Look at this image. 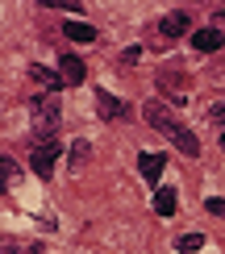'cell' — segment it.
<instances>
[{
    "label": "cell",
    "mask_w": 225,
    "mask_h": 254,
    "mask_svg": "<svg viewBox=\"0 0 225 254\" xmlns=\"http://www.w3.org/2000/svg\"><path fill=\"white\" fill-rule=\"evenodd\" d=\"M29 121H34V137L38 142H55V133H59V100L55 96L29 100Z\"/></svg>",
    "instance_id": "1"
},
{
    "label": "cell",
    "mask_w": 225,
    "mask_h": 254,
    "mask_svg": "<svg viewBox=\"0 0 225 254\" xmlns=\"http://www.w3.org/2000/svg\"><path fill=\"white\" fill-rule=\"evenodd\" d=\"M142 117H146L150 125H154V129L163 133V137H171V142H175V137L184 133V125L175 121V113H171L167 104H158V100H150V104H146V109H142Z\"/></svg>",
    "instance_id": "2"
},
{
    "label": "cell",
    "mask_w": 225,
    "mask_h": 254,
    "mask_svg": "<svg viewBox=\"0 0 225 254\" xmlns=\"http://www.w3.org/2000/svg\"><path fill=\"white\" fill-rule=\"evenodd\" d=\"M88 154H92L88 142H75V146H71V167H83V163H88Z\"/></svg>",
    "instance_id": "14"
},
{
    "label": "cell",
    "mask_w": 225,
    "mask_h": 254,
    "mask_svg": "<svg viewBox=\"0 0 225 254\" xmlns=\"http://www.w3.org/2000/svg\"><path fill=\"white\" fill-rule=\"evenodd\" d=\"M163 167H167V158H163V154H142V158H138V171H142L146 184H158Z\"/></svg>",
    "instance_id": "6"
},
{
    "label": "cell",
    "mask_w": 225,
    "mask_h": 254,
    "mask_svg": "<svg viewBox=\"0 0 225 254\" xmlns=\"http://www.w3.org/2000/svg\"><path fill=\"white\" fill-rule=\"evenodd\" d=\"M188 29H192V17L184 13V8H179V13H167L163 21H158V34L163 38H184Z\"/></svg>",
    "instance_id": "4"
},
{
    "label": "cell",
    "mask_w": 225,
    "mask_h": 254,
    "mask_svg": "<svg viewBox=\"0 0 225 254\" xmlns=\"http://www.w3.org/2000/svg\"><path fill=\"white\" fill-rule=\"evenodd\" d=\"M205 208H209L213 217H221V221H225V200H221V196H213V200H205Z\"/></svg>",
    "instance_id": "16"
},
{
    "label": "cell",
    "mask_w": 225,
    "mask_h": 254,
    "mask_svg": "<svg viewBox=\"0 0 225 254\" xmlns=\"http://www.w3.org/2000/svg\"><path fill=\"white\" fill-rule=\"evenodd\" d=\"M154 213H158V217H171V213H175V188H158V192H154Z\"/></svg>",
    "instance_id": "10"
},
{
    "label": "cell",
    "mask_w": 225,
    "mask_h": 254,
    "mask_svg": "<svg viewBox=\"0 0 225 254\" xmlns=\"http://www.w3.org/2000/svg\"><path fill=\"white\" fill-rule=\"evenodd\" d=\"M221 150H225V133H221Z\"/></svg>",
    "instance_id": "20"
},
{
    "label": "cell",
    "mask_w": 225,
    "mask_h": 254,
    "mask_svg": "<svg viewBox=\"0 0 225 254\" xmlns=\"http://www.w3.org/2000/svg\"><path fill=\"white\" fill-rule=\"evenodd\" d=\"M192 46L200 50V55H213V50H221L225 46V38H221V29H196V34H192Z\"/></svg>",
    "instance_id": "5"
},
{
    "label": "cell",
    "mask_w": 225,
    "mask_h": 254,
    "mask_svg": "<svg viewBox=\"0 0 225 254\" xmlns=\"http://www.w3.org/2000/svg\"><path fill=\"white\" fill-rule=\"evenodd\" d=\"M200 4H213V8H217V4H225V0H200Z\"/></svg>",
    "instance_id": "19"
},
{
    "label": "cell",
    "mask_w": 225,
    "mask_h": 254,
    "mask_svg": "<svg viewBox=\"0 0 225 254\" xmlns=\"http://www.w3.org/2000/svg\"><path fill=\"white\" fill-rule=\"evenodd\" d=\"M55 158H59V142H38L34 154H29V167H34V175L50 179V171H55Z\"/></svg>",
    "instance_id": "3"
},
{
    "label": "cell",
    "mask_w": 225,
    "mask_h": 254,
    "mask_svg": "<svg viewBox=\"0 0 225 254\" xmlns=\"http://www.w3.org/2000/svg\"><path fill=\"white\" fill-rule=\"evenodd\" d=\"M59 75L67 79V83H83V59H75V55H63V63H59Z\"/></svg>",
    "instance_id": "7"
},
{
    "label": "cell",
    "mask_w": 225,
    "mask_h": 254,
    "mask_svg": "<svg viewBox=\"0 0 225 254\" xmlns=\"http://www.w3.org/2000/svg\"><path fill=\"white\" fill-rule=\"evenodd\" d=\"M42 4H46V8H79L75 0H42Z\"/></svg>",
    "instance_id": "18"
},
{
    "label": "cell",
    "mask_w": 225,
    "mask_h": 254,
    "mask_svg": "<svg viewBox=\"0 0 225 254\" xmlns=\"http://www.w3.org/2000/svg\"><path fill=\"white\" fill-rule=\"evenodd\" d=\"M63 34H67L71 42H83V46H88V42H96V29L88 25V21H67V25H63Z\"/></svg>",
    "instance_id": "8"
},
{
    "label": "cell",
    "mask_w": 225,
    "mask_h": 254,
    "mask_svg": "<svg viewBox=\"0 0 225 254\" xmlns=\"http://www.w3.org/2000/svg\"><path fill=\"white\" fill-rule=\"evenodd\" d=\"M200 246H205V234H179L175 238V250L179 254H196Z\"/></svg>",
    "instance_id": "13"
},
{
    "label": "cell",
    "mask_w": 225,
    "mask_h": 254,
    "mask_svg": "<svg viewBox=\"0 0 225 254\" xmlns=\"http://www.w3.org/2000/svg\"><path fill=\"white\" fill-rule=\"evenodd\" d=\"M96 109H100V117L104 121H113V117H121V100H113V92H96Z\"/></svg>",
    "instance_id": "9"
},
{
    "label": "cell",
    "mask_w": 225,
    "mask_h": 254,
    "mask_svg": "<svg viewBox=\"0 0 225 254\" xmlns=\"http://www.w3.org/2000/svg\"><path fill=\"white\" fill-rule=\"evenodd\" d=\"M29 75H34V79L42 83V88H50V92H59L63 83H67L63 75H55V71H46V67H29Z\"/></svg>",
    "instance_id": "11"
},
{
    "label": "cell",
    "mask_w": 225,
    "mask_h": 254,
    "mask_svg": "<svg viewBox=\"0 0 225 254\" xmlns=\"http://www.w3.org/2000/svg\"><path fill=\"white\" fill-rule=\"evenodd\" d=\"M171 146H175L179 154H188V158H196V154H200V142H196V133H188V129L179 133V137H175V142H171Z\"/></svg>",
    "instance_id": "12"
},
{
    "label": "cell",
    "mask_w": 225,
    "mask_h": 254,
    "mask_svg": "<svg viewBox=\"0 0 225 254\" xmlns=\"http://www.w3.org/2000/svg\"><path fill=\"white\" fill-rule=\"evenodd\" d=\"M209 121H213V125H225V104H213V109H209Z\"/></svg>",
    "instance_id": "17"
},
{
    "label": "cell",
    "mask_w": 225,
    "mask_h": 254,
    "mask_svg": "<svg viewBox=\"0 0 225 254\" xmlns=\"http://www.w3.org/2000/svg\"><path fill=\"white\" fill-rule=\"evenodd\" d=\"M0 171H4V188H13V179H17V163H13V158H0Z\"/></svg>",
    "instance_id": "15"
}]
</instances>
